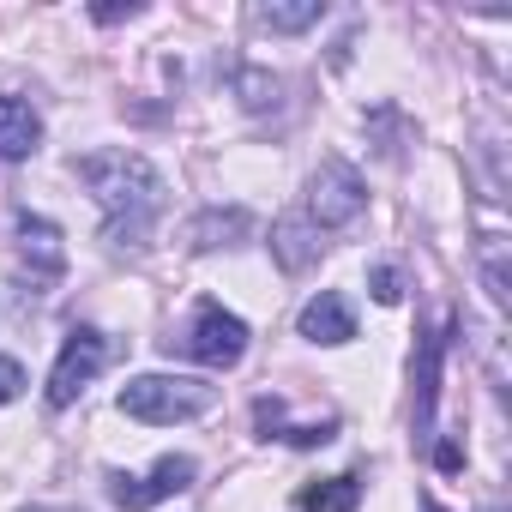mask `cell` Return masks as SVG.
I'll use <instances>...</instances> for the list:
<instances>
[{
    "label": "cell",
    "mask_w": 512,
    "mask_h": 512,
    "mask_svg": "<svg viewBox=\"0 0 512 512\" xmlns=\"http://www.w3.org/2000/svg\"><path fill=\"white\" fill-rule=\"evenodd\" d=\"M79 181L91 187V199L103 211V235L115 247H145L151 229L163 223L169 181L157 175L151 157H139V151H91V157H79Z\"/></svg>",
    "instance_id": "obj_1"
},
{
    "label": "cell",
    "mask_w": 512,
    "mask_h": 512,
    "mask_svg": "<svg viewBox=\"0 0 512 512\" xmlns=\"http://www.w3.org/2000/svg\"><path fill=\"white\" fill-rule=\"evenodd\" d=\"M121 416L133 422H151V428H169V422H193L217 404V386L211 380H187V374H139L121 386Z\"/></svg>",
    "instance_id": "obj_2"
},
{
    "label": "cell",
    "mask_w": 512,
    "mask_h": 512,
    "mask_svg": "<svg viewBox=\"0 0 512 512\" xmlns=\"http://www.w3.org/2000/svg\"><path fill=\"white\" fill-rule=\"evenodd\" d=\"M362 205H368V181L356 175V163H344V157H326L314 175H308V223L314 229H344V223H356L362 217Z\"/></svg>",
    "instance_id": "obj_3"
},
{
    "label": "cell",
    "mask_w": 512,
    "mask_h": 512,
    "mask_svg": "<svg viewBox=\"0 0 512 512\" xmlns=\"http://www.w3.org/2000/svg\"><path fill=\"white\" fill-rule=\"evenodd\" d=\"M103 362H109V338L97 326H73L61 356H55V368H49V410L79 404V392L103 374Z\"/></svg>",
    "instance_id": "obj_4"
},
{
    "label": "cell",
    "mask_w": 512,
    "mask_h": 512,
    "mask_svg": "<svg viewBox=\"0 0 512 512\" xmlns=\"http://www.w3.org/2000/svg\"><path fill=\"white\" fill-rule=\"evenodd\" d=\"M181 350L205 368H235L247 356V320H235L223 302H199L193 308V326L181 338Z\"/></svg>",
    "instance_id": "obj_5"
},
{
    "label": "cell",
    "mask_w": 512,
    "mask_h": 512,
    "mask_svg": "<svg viewBox=\"0 0 512 512\" xmlns=\"http://www.w3.org/2000/svg\"><path fill=\"white\" fill-rule=\"evenodd\" d=\"M193 476H199V464L187 458V452H169V458H157L145 476H109V500L121 506V512H145V506H157V500H175V494H187L193 488Z\"/></svg>",
    "instance_id": "obj_6"
},
{
    "label": "cell",
    "mask_w": 512,
    "mask_h": 512,
    "mask_svg": "<svg viewBox=\"0 0 512 512\" xmlns=\"http://www.w3.org/2000/svg\"><path fill=\"white\" fill-rule=\"evenodd\" d=\"M296 332H302L308 344H350V338H356V314H350V302H344L338 290H320V296L302 308Z\"/></svg>",
    "instance_id": "obj_7"
},
{
    "label": "cell",
    "mask_w": 512,
    "mask_h": 512,
    "mask_svg": "<svg viewBox=\"0 0 512 512\" xmlns=\"http://www.w3.org/2000/svg\"><path fill=\"white\" fill-rule=\"evenodd\" d=\"M43 145V115L25 97H0V163H25Z\"/></svg>",
    "instance_id": "obj_8"
},
{
    "label": "cell",
    "mask_w": 512,
    "mask_h": 512,
    "mask_svg": "<svg viewBox=\"0 0 512 512\" xmlns=\"http://www.w3.org/2000/svg\"><path fill=\"white\" fill-rule=\"evenodd\" d=\"M320 247H326V229H314L302 211L284 217V223L272 229V253H278V266H284V272H308V266L320 260Z\"/></svg>",
    "instance_id": "obj_9"
},
{
    "label": "cell",
    "mask_w": 512,
    "mask_h": 512,
    "mask_svg": "<svg viewBox=\"0 0 512 512\" xmlns=\"http://www.w3.org/2000/svg\"><path fill=\"white\" fill-rule=\"evenodd\" d=\"M19 247H25V260H37L43 272H61V266H67L61 229H55L49 217H31V211H19Z\"/></svg>",
    "instance_id": "obj_10"
},
{
    "label": "cell",
    "mask_w": 512,
    "mask_h": 512,
    "mask_svg": "<svg viewBox=\"0 0 512 512\" xmlns=\"http://www.w3.org/2000/svg\"><path fill=\"white\" fill-rule=\"evenodd\" d=\"M440 350H446V338H422V350H416V428L428 434L434 428V398H440Z\"/></svg>",
    "instance_id": "obj_11"
},
{
    "label": "cell",
    "mask_w": 512,
    "mask_h": 512,
    "mask_svg": "<svg viewBox=\"0 0 512 512\" xmlns=\"http://www.w3.org/2000/svg\"><path fill=\"white\" fill-rule=\"evenodd\" d=\"M302 512H356L362 506V476H326V482H308L296 494Z\"/></svg>",
    "instance_id": "obj_12"
},
{
    "label": "cell",
    "mask_w": 512,
    "mask_h": 512,
    "mask_svg": "<svg viewBox=\"0 0 512 512\" xmlns=\"http://www.w3.org/2000/svg\"><path fill=\"white\" fill-rule=\"evenodd\" d=\"M247 229H253V217H247V211H199L187 235H193V247H199V253H211V247H235Z\"/></svg>",
    "instance_id": "obj_13"
},
{
    "label": "cell",
    "mask_w": 512,
    "mask_h": 512,
    "mask_svg": "<svg viewBox=\"0 0 512 512\" xmlns=\"http://www.w3.org/2000/svg\"><path fill=\"white\" fill-rule=\"evenodd\" d=\"M320 19H326L320 0H296V7L266 0V7H260V25H266V31H308V25H320Z\"/></svg>",
    "instance_id": "obj_14"
},
{
    "label": "cell",
    "mask_w": 512,
    "mask_h": 512,
    "mask_svg": "<svg viewBox=\"0 0 512 512\" xmlns=\"http://www.w3.org/2000/svg\"><path fill=\"white\" fill-rule=\"evenodd\" d=\"M235 97H241V109H278V79L272 73H260V67H241L235 73Z\"/></svg>",
    "instance_id": "obj_15"
},
{
    "label": "cell",
    "mask_w": 512,
    "mask_h": 512,
    "mask_svg": "<svg viewBox=\"0 0 512 512\" xmlns=\"http://www.w3.org/2000/svg\"><path fill=\"white\" fill-rule=\"evenodd\" d=\"M368 290H374V302H404V278H398V266H374L368 272Z\"/></svg>",
    "instance_id": "obj_16"
},
{
    "label": "cell",
    "mask_w": 512,
    "mask_h": 512,
    "mask_svg": "<svg viewBox=\"0 0 512 512\" xmlns=\"http://www.w3.org/2000/svg\"><path fill=\"white\" fill-rule=\"evenodd\" d=\"M19 392H25V368L13 356H0V404H13Z\"/></svg>",
    "instance_id": "obj_17"
},
{
    "label": "cell",
    "mask_w": 512,
    "mask_h": 512,
    "mask_svg": "<svg viewBox=\"0 0 512 512\" xmlns=\"http://www.w3.org/2000/svg\"><path fill=\"white\" fill-rule=\"evenodd\" d=\"M434 464H440V470L452 476V470L464 464V446H458V440H440V446H434Z\"/></svg>",
    "instance_id": "obj_18"
},
{
    "label": "cell",
    "mask_w": 512,
    "mask_h": 512,
    "mask_svg": "<svg viewBox=\"0 0 512 512\" xmlns=\"http://www.w3.org/2000/svg\"><path fill=\"white\" fill-rule=\"evenodd\" d=\"M91 19L97 25H121V19H139V7H133V0H127V7H91Z\"/></svg>",
    "instance_id": "obj_19"
}]
</instances>
